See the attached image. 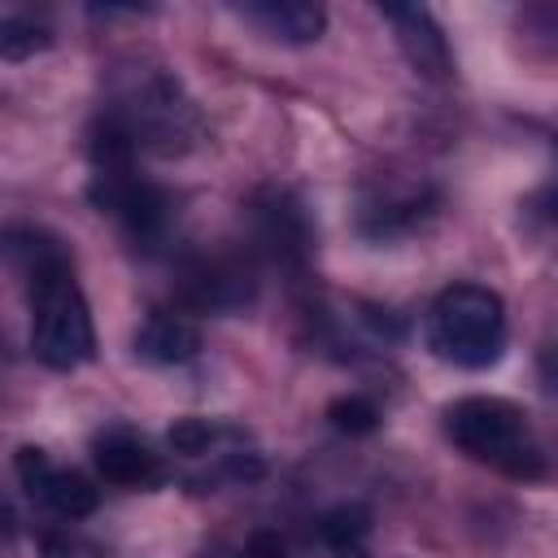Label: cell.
<instances>
[{"label":"cell","mask_w":558,"mask_h":558,"mask_svg":"<svg viewBox=\"0 0 558 558\" xmlns=\"http://www.w3.org/2000/svg\"><path fill=\"white\" fill-rule=\"evenodd\" d=\"M31 279V349L52 371H78L96 357V331L92 310L83 301V288L74 279L70 257H57Z\"/></svg>","instance_id":"obj_1"},{"label":"cell","mask_w":558,"mask_h":558,"mask_svg":"<svg viewBox=\"0 0 558 558\" xmlns=\"http://www.w3.org/2000/svg\"><path fill=\"white\" fill-rule=\"evenodd\" d=\"M449 440L471 453L475 462H488L514 480H536L545 471V458L527 432V414L506 397H462L445 410Z\"/></svg>","instance_id":"obj_2"},{"label":"cell","mask_w":558,"mask_h":558,"mask_svg":"<svg viewBox=\"0 0 558 558\" xmlns=\"http://www.w3.org/2000/svg\"><path fill=\"white\" fill-rule=\"evenodd\" d=\"M427 344L466 371L493 366L506 349V305L493 288L453 283L436 296L427 314Z\"/></svg>","instance_id":"obj_3"},{"label":"cell","mask_w":558,"mask_h":558,"mask_svg":"<svg viewBox=\"0 0 558 558\" xmlns=\"http://www.w3.org/2000/svg\"><path fill=\"white\" fill-rule=\"evenodd\" d=\"M109 118L131 135V144L140 148H153V153H183L201 122H196V109L192 100L183 96V87L161 74V70H148L140 74L126 92H122V105L109 109Z\"/></svg>","instance_id":"obj_4"},{"label":"cell","mask_w":558,"mask_h":558,"mask_svg":"<svg viewBox=\"0 0 558 558\" xmlns=\"http://www.w3.org/2000/svg\"><path fill=\"white\" fill-rule=\"evenodd\" d=\"M87 196H92V205H96L100 214H113V218H118L131 235H140V240H153V235L166 227V218H170L166 192L153 187V183H144V179L135 174V166H131V170H92Z\"/></svg>","instance_id":"obj_5"},{"label":"cell","mask_w":558,"mask_h":558,"mask_svg":"<svg viewBox=\"0 0 558 558\" xmlns=\"http://www.w3.org/2000/svg\"><path fill=\"white\" fill-rule=\"evenodd\" d=\"M257 296V275L244 257L235 253H218V257H201L183 270L179 279V301L187 310L201 314H235Z\"/></svg>","instance_id":"obj_6"},{"label":"cell","mask_w":558,"mask_h":558,"mask_svg":"<svg viewBox=\"0 0 558 558\" xmlns=\"http://www.w3.org/2000/svg\"><path fill=\"white\" fill-rule=\"evenodd\" d=\"M13 466H17L22 488H26L31 497H39L44 506H52L57 514H65V519H87V514L96 510V501H100L87 475L52 466L48 453L35 449V445H22L17 458H13Z\"/></svg>","instance_id":"obj_7"},{"label":"cell","mask_w":558,"mask_h":558,"mask_svg":"<svg viewBox=\"0 0 558 558\" xmlns=\"http://www.w3.org/2000/svg\"><path fill=\"white\" fill-rule=\"evenodd\" d=\"M384 17L392 22L397 44H401L405 61H410L418 74H427V78H445V74L453 70L449 44H445V35H440V26L432 22L427 9H418V4H384Z\"/></svg>","instance_id":"obj_8"},{"label":"cell","mask_w":558,"mask_h":558,"mask_svg":"<svg viewBox=\"0 0 558 558\" xmlns=\"http://www.w3.org/2000/svg\"><path fill=\"white\" fill-rule=\"evenodd\" d=\"M240 13L279 44H314L327 26V9L310 0H266V4H244Z\"/></svg>","instance_id":"obj_9"},{"label":"cell","mask_w":558,"mask_h":558,"mask_svg":"<svg viewBox=\"0 0 558 558\" xmlns=\"http://www.w3.org/2000/svg\"><path fill=\"white\" fill-rule=\"evenodd\" d=\"M253 209H257L262 240L270 244L275 257L301 262V257L310 253V222H305V214H301L296 201H288L283 192H262Z\"/></svg>","instance_id":"obj_10"},{"label":"cell","mask_w":558,"mask_h":558,"mask_svg":"<svg viewBox=\"0 0 558 558\" xmlns=\"http://www.w3.org/2000/svg\"><path fill=\"white\" fill-rule=\"evenodd\" d=\"M96 466L118 488H148V484H161L166 480L157 453H148L135 436H122V432L96 440Z\"/></svg>","instance_id":"obj_11"},{"label":"cell","mask_w":558,"mask_h":558,"mask_svg":"<svg viewBox=\"0 0 558 558\" xmlns=\"http://www.w3.org/2000/svg\"><path fill=\"white\" fill-rule=\"evenodd\" d=\"M135 353L157 362V366H179L201 353V327L183 314H153L135 331Z\"/></svg>","instance_id":"obj_12"},{"label":"cell","mask_w":558,"mask_h":558,"mask_svg":"<svg viewBox=\"0 0 558 558\" xmlns=\"http://www.w3.org/2000/svg\"><path fill=\"white\" fill-rule=\"evenodd\" d=\"M366 532H371V510L357 506V501H344V506H336V510H327V514L318 519V536H323L336 554L362 549Z\"/></svg>","instance_id":"obj_13"},{"label":"cell","mask_w":558,"mask_h":558,"mask_svg":"<svg viewBox=\"0 0 558 558\" xmlns=\"http://www.w3.org/2000/svg\"><path fill=\"white\" fill-rule=\"evenodd\" d=\"M52 44L48 26L31 22V17H0V57L9 61H26L35 52H44Z\"/></svg>","instance_id":"obj_14"},{"label":"cell","mask_w":558,"mask_h":558,"mask_svg":"<svg viewBox=\"0 0 558 558\" xmlns=\"http://www.w3.org/2000/svg\"><path fill=\"white\" fill-rule=\"evenodd\" d=\"M327 418H331V427H340L349 436H366V432L379 427V410L366 397H336L327 405Z\"/></svg>","instance_id":"obj_15"},{"label":"cell","mask_w":558,"mask_h":558,"mask_svg":"<svg viewBox=\"0 0 558 558\" xmlns=\"http://www.w3.org/2000/svg\"><path fill=\"white\" fill-rule=\"evenodd\" d=\"M166 440H170V449L174 453H187V458H201V453H209L214 449V440H218V427L209 423V418H174V427L166 432Z\"/></svg>","instance_id":"obj_16"},{"label":"cell","mask_w":558,"mask_h":558,"mask_svg":"<svg viewBox=\"0 0 558 558\" xmlns=\"http://www.w3.org/2000/svg\"><path fill=\"white\" fill-rule=\"evenodd\" d=\"M39 558H105V549L87 536H74V532H52L44 536L39 545Z\"/></svg>","instance_id":"obj_17"},{"label":"cell","mask_w":558,"mask_h":558,"mask_svg":"<svg viewBox=\"0 0 558 558\" xmlns=\"http://www.w3.org/2000/svg\"><path fill=\"white\" fill-rule=\"evenodd\" d=\"M240 558H288V549H283V541L275 532H253Z\"/></svg>","instance_id":"obj_18"},{"label":"cell","mask_w":558,"mask_h":558,"mask_svg":"<svg viewBox=\"0 0 558 558\" xmlns=\"http://www.w3.org/2000/svg\"><path fill=\"white\" fill-rule=\"evenodd\" d=\"M9 532H13V510L0 501V536H9Z\"/></svg>","instance_id":"obj_19"},{"label":"cell","mask_w":558,"mask_h":558,"mask_svg":"<svg viewBox=\"0 0 558 558\" xmlns=\"http://www.w3.org/2000/svg\"><path fill=\"white\" fill-rule=\"evenodd\" d=\"M340 558H371V554H362V549H344Z\"/></svg>","instance_id":"obj_20"}]
</instances>
